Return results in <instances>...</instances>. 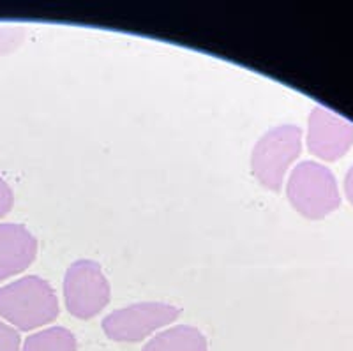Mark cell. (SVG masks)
Masks as SVG:
<instances>
[{
  "label": "cell",
  "instance_id": "obj_1",
  "mask_svg": "<svg viewBox=\"0 0 353 351\" xmlns=\"http://www.w3.org/2000/svg\"><path fill=\"white\" fill-rule=\"evenodd\" d=\"M61 312L52 284L39 276H23L0 288V318L18 332L37 330Z\"/></svg>",
  "mask_w": 353,
  "mask_h": 351
},
{
  "label": "cell",
  "instance_id": "obj_2",
  "mask_svg": "<svg viewBox=\"0 0 353 351\" xmlns=\"http://www.w3.org/2000/svg\"><path fill=\"white\" fill-rule=\"evenodd\" d=\"M288 201L302 217L320 221L341 207V192L329 166L316 161H302L286 180Z\"/></svg>",
  "mask_w": 353,
  "mask_h": 351
},
{
  "label": "cell",
  "instance_id": "obj_3",
  "mask_svg": "<svg viewBox=\"0 0 353 351\" xmlns=\"http://www.w3.org/2000/svg\"><path fill=\"white\" fill-rule=\"evenodd\" d=\"M302 129L295 124H281L261 136L251 152V173L267 191L279 192L290 168L302 152Z\"/></svg>",
  "mask_w": 353,
  "mask_h": 351
},
{
  "label": "cell",
  "instance_id": "obj_4",
  "mask_svg": "<svg viewBox=\"0 0 353 351\" xmlns=\"http://www.w3.org/2000/svg\"><path fill=\"white\" fill-rule=\"evenodd\" d=\"M181 314L182 309L173 303L147 300L115 309L105 316L101 327L106 337L117 343H140L172 325Z\"/></svg>",
  "mask_w": 353,
  "mask_h": 351
},
{
  "label": "cell",
  "instance_id": "obj_5",
  "mask_svg": "<svg viewBox=\"0 0 353 351\" xmlns=\"http://www.w3.org/2000/svg\"><path fill=\"white\" fill-rule=\"evenodd\" d=\"M65 308L74 318L92 319L112 300L108 277L94 259H77L64 276Z\"/></svg>",
  "mask_w": 353,
  "mask_h": 351
},
{
  "label": "cell",
  "instance_id": "obj_6",
  "mask_svg": "<svg viewBox=\"0 0 353 351\" xmlns=\"http://www.w3.org/2000/svg\"><path fill=\"white\" fill-rule=\"evenodd\" d=\"M305 143L318 159L339 161L353 147V124L325 106H314L307 119Z\"/></svg>",
  "mask_w": 353,
  "mask_h": 351
},
{
  "label": "cell",
  "instance_id": "obj_7",
  "mask_svg": "<svg viewBox=\"0 0 353 351\" xmlns=\"http://www.w3.org/2000/svg\"><path fill=\"white\" fill-rule=\"evenodd\" d=\"M39 243L27 226L0 223V283L27 270L37 258Z\"/></svg>",
  "mask_w": 353,
  "mask_h": 351
},
{
  "label": "cell",
  "instance_id": "obj_8",
  "mask_svg": "<svg viewBox=\"0 0 353 351\" xmlns=\"http://www.w3.org/2000/svg\"><path fill=\"white\" fill-rule=\"evenodd\" d=\"M141 351H209V343L196 327L175 325L157 332Z\"/></svg>",
  "mask_w": 353,
  "mask_h": 351
},
{
  "label": "cell",
  "instance_id": "obj_9",
  "mask_svg": "<svg viewBox=\"0 0 353 351\" xmlns=\"http://www.w3.org/2000/svg\"><path fill=\"white\" fill-rule=\"evenodd\" d=\"M21 351H78V343L65 327H48L28 335Z\"/></svg>",
  "mask_w": 353,
  "mask_h": 351
},
{
  "label": "cell",
  "instance_id": "obj_10",
  "mask_svg": "<svg viewBox=\"0 0 353 351\" xmlns=\"http://www.w3.org/2000/svg\"><path fill=\"white\" fill-rule=\"evenodd\" d=\"M27 37V28L20 25H2L0 23V57L11 55L17 52Z\"/></svg>",
  "mask_w": 353,
  "mask_h": 351
},
{
  "label": "cell",
  "instance_id": "obj_11",
  "mask_svg": "<svg viewBox=\"0 0 353 351\" xmlns=\"http://www.w3.org/2000/svg\"><path fill=\"white\" fill-rule=\"evenodd\" d=\"M0 351H21V335L0 318Z\"/></svg>",
  "mask_w": 353,
  "mask_h": 351
},
{
  "label": "cell",
  "instance_id": "obj_12",
  "mask_svg": "<svg viewBox=\"0 0 353 351\" xmlns=\"http://www.w3.org/2000/svg\"><path fill=\"white\" fill-rule=\"evenodd\" d=\"M14 207V192L11 185L0 177V219H4Z\"/></svg>",
  "mask_w": 353,
  "mask_h": 351
},
{
  "label": "cell",
  "instance_id": "obj_13",
  "mask_svg": "<svg viewBox=\"0 0 353 351\" xmlns=\"http://www.w3.org/2000/svg\"><path fill=\"white\" fill-rule=\"evenodd\" d=\"M345 194L346 198H348L350 205L353 207V166L350 168L348 173H346L345 177Z\"/></svg>",
  "mask_w": 353,
  "mask_h": 351
}]
</instances>
